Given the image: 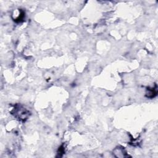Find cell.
Returning a JSON list of instances; mask_svg holds the SVG:
<instances>
[{
	"label": "cell",
	"instance_id": "cell-1",
	"mask_svg": "<svg viewBox=\"0 0 158 158\" xmlns=\"http://www.w3.org/2000/svg\"><path fill=\"white\" fill-rule=\"evenodd\" d=\"M29 112L24 108L19 107L17 110L15 111V115L20 120H25L28 117Z\"/></svg>",
	"mask_w": 158,
	"mask_h": 158
}]
</instances>
